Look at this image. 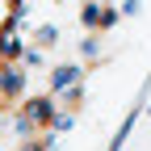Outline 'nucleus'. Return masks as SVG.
Wrapping results in <instances>:
<instances>
[{
  "mask_svg": "<svg viewBox=\"0 0 151 151\" xmlns=\"http://www.w3.org/2000/svg\"><path fill=\"white\" fill-rule=\"evenodd\" d=\"M17 92H21V71H17V67H4V97L13 101Z\"/></svg>",
  "mask_w": 151,
  "mask_h": 151,
  "instance_id": "obj_3",
  "label": "nucleus"
},
{
  "mask_svg": "<svg viewBox=\"0 0 151 151\" xmlns=\"http://www.w3.org/2000/svg\"><path fill=\"white\" fill-rule=\"evenodd\" d=\"M50 88L55 92H80V67H55Z\"/></svg>",
  "mask_w": 151,
  "mask_h": 151,
  "instance_id": "obj_1",
  "label": "nucleus"
},
{
  "mask_svg": "<svg viewBox=\"0 0 151 151\" xmlns=\"http://www.w3.org/2000/svg\"><path fill=\"white\" fill-rule=\"evenodd\" d=\"M84 25L109 29V25H113V13H109V9H101V4H88V13H84Z\"/></svg>",
  "mask_w": 151,
  "mask_h": 151,
  "instance_id": "obj_2",
  "label": "nucleus"
},
{
  "mask_svg": "<svg viewBox=\"0 0 151 151\" xmlns=\"http://www.w3.org/2000/svg\"><path fill=\"white\" fill-rule=\"evenodd\" d=\"M55 38H59V34H55L50 25H46V29H38V42H42V46H55Z\"/></svg>",
  "mask_w": 151,
  "mask_h": 151,
  "instance_id": "obj_4",
  "label": "nucleus"
}]
</instances>
